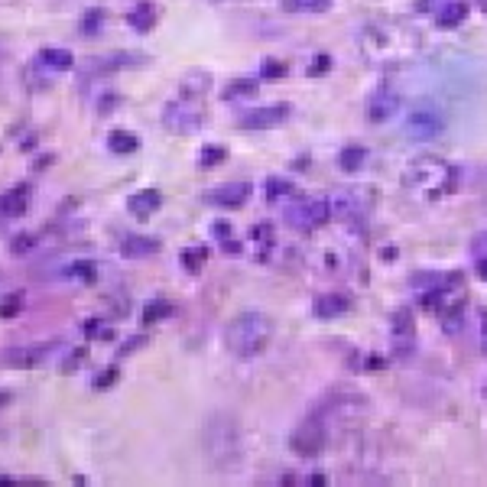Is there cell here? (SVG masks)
<instances>
[{
  "mask_svg": "<svg viewBox=\"0 0 487 487\" xmlns=\"http://www.w3.org/2000/svg\"><path fill=\"white\" fill-rule=\"evenodd\" d=\"M173 312H175L173 302L156 299V302H150V305L143 309V325H156V322H162V319H169Z\"/></svg>",
  "mask_w": 487,
  "mask_h": 487,
  "instance_id": "23",
  "label": "cell"
},
{
  "mask_svg": "<svg viewBox=\"0 0 487 487\" xmlns=\"http://www.w3.org/2000/svg\"><path fill=\"white\" fill-rule=\"evenodd\" d=\"M250 95H257V78H234V82H227L225 85V101H238V98H250Z\"/></svg>",
  "mask_w": 487,
  "mask_h": 487,
  "instance_id": "19",
  "label": "cell"
},
{
  "mask_svg": "<svg viewBox=\"0 0 487 487\" xmlns=\"http://www.w3.org/2000/svg\"><path fill=\"white\" fill-rule=\"evenodd\" d=\"M52 351H59V341H36V345H20V348L0 351V364L13 371H33L52 358Z\"/></svg>",
  "mask_w": 487,
  "mask_h": 487,
  "instance_id": "2",
  "label": "cell"
},
{
  "mask_svg": "<svg viewBox=\"0 0 487 487\" xmlns=\"http://www.w3.org/2000/svg\"><path fill=\"white\" fill-rule=\"evenodd\" d=\"M225 160H227V150L218 147V143L201 147V153H199V166H218V162H225Z\"/></svg>",
  "mask_w": 487,
  "mask_h": 487,
  "instance_id": "27",
  "label": "cell"
},
{
  "mask_svg": "<svg viewBox=\"0 0 487 487\" xmlns=\"http://www.w3.org/2000/svg\"><path fill=\"white\" fill-rule=\"evenodd\" d=\"M108 150L117 153V156H127V153H137L140 150V137L137 134H130V130H111L108 134Z\"/></svg>",
  "mask_w": 487,
  "mask_h": 487,
  "instance_id": "18",
  "label": "cell"
},
{
  "mask_svg": "<svg viewBox=\"0 0 487 487\" xmlns=\"http://www.w3.org/2000/svg\"><path fill=\"white\" fill-rule=\"evenodd\" d=\"M273 338V322L263 312H240L225 328V348L234 358H257Z\"/></svg>",
  "mask_w": 487,
  "mask_h": 487,
  "instance_id": "1",
  "label": "cell"
},
{
  "mask_svg": "<svg viewBox=\"0 0 487 487\" xmlns=\"http://www.w3.org/2000/svg\"><path fill=\"white\" fill-rule=\"evenodd\" d=\"M205 260H208V250L205 247H186L179 253V263L186 266L188 273H199L201 266H205Z\"/></svg>",
  "mask_w": 487,
  "mask_h": 487,
  "instance_id": "24",
  "label": "cell"
},
{
  "mask_svg": "<svg viewBox=\"0 0 487 487\" xmlns=\"http://www.w3.org/2000/svg\"><path fill=\"white\" fill-rule=\"evenodd\" d=\"M464 16H468V3H449V7L442 10V20H438V23H442V26H455V23H462Z\"/></svg>",
  "mask_w": 487,
  "mask_h": 487,
  "instance_id": "28",
  "label": "cell"
},
{
  "mask_svg": "<svg viewBox=\"0 0 487 487\" xmlns=\"http://www.w3.org/2000/svg\"><path fill=\"white\" fill-rule=\"evenodd\" d=\"M397 111H400V98H397V95H390V91H380V95H374V101H371L367 117H371L374 124H380V121H390Z\"/></svg>",
  "mask_w": 487,
  "mask_h": 487,
  "instance_id": "14",
  "label": "cell"
},
{
  "mask_svg": "<svg viewBox=\"0 0 487 487\" xmlns=\"http://www.w3.org/2000/svg\"><path fill=\"white\" fill-rule=\"evenodd\" d=\"M82 332H85V338L88 341H95V338H111L114 332H111V325L104 322V319H85V325H82Z\"/></svg>",
  "mask_w": 487,
  "mask_h": 487,
  "instance_id": "25",
  "label": "cell"
},
{
  "mask_svg": "<svg viewBox=\"0 0 487 487\" xmlns=\"http://www.w3.org/2000/svg\"><path fill=\"white\" fill-rule=\"evenodd\" d=\"M33 250H36V234H16V238L10 240V253H16V257L33 253Z\"/></svg>",
  "mask_w": 487,
  "mask_h": 487,
  "instance_id": "29",
  "label": "cell"
},
{
  "mask_svg": "<svg viewBox=\"0 0 487 487\" xmlns=\"http://www.w3.org/2000/svg\"><path fill=\"white\" fill-rule=\"evenodd\" d=\"M114 104H117V95H114V91H108V98H104V101L98 104V111H101V114H104V111H111Z\"/></svg>",
  "mask_w": 487,
  "mask_h": 487,
  "instance_id": "35",
  "label": "cell"
},
{
  "mask_svg": "<svg viewBox=\"0 0 487 487\" xmlns=\"http://www.w3.org/2000/svg\"><path fill=\"white\" fill-rule=\"evenodd\" d=\"M85 354H88L85 348H75V351H72V354H68V358L62 361V374H68V371H75L78 364L85 361Z\"/></svg>",
  "mask_w": 487,
  "mask_h": 487,
  "instance_id": "34",
  "label": "cell"
},
{
  "mask_svg": "<svg viewBox=\"0 0 487 487\" xmlns=\"http://www.w3.org/2000/svg\"><path fill=\"white\" fill-rule=\"evenodd\" d=\"M160 205H162V195L156 188H140V192H134L127 199V212L134 214V218H140V221H147L150 214L160 212Z\"/></svg>",
  "mask_w": 487,
  "mask_h": 487,
  "instance_id": "10",
  "label": "cell"
},
{
  "mask_svg": "<svg viewBox=\"0 0 487 487\" xmlns=\"http://www.w3.org/2000/svg\"><path fill=\"white\" fill-rule=\"evenodd\" d=\"M328 0H286V10H325Z\"/></svg>",
  "mask_w": 487,
  "mask_h": 487,
  "instance_id": "32",
  "label": "cell"
},
{
  "mask_svg": "<svg viewBox=\"0 0 487 487\" xmlns=\"http://www.w3.org/2000/svg\"><path fill=\"white\" fill-rule=\"evenodd\" d=\"M117 377H121V367H117V364H111V367H104L101 374H95V384H91V387H95V390H108V387H114V380H117Z\"/></svg>",
  "mask_w": 487,
  "mask_h": 487,
  "instance_id": "31",
  "label": "cell"
},
{
  "mask_svg": "<svg viewBox=\"0 0 487 487\" xmlns=\"http://www.w3.org/2000/svg\"><path fill=\"white\" fill-rule=\"evenodd\" d=\"M442 130H445V117L436 108H416L410 114V121H406V134L412 140H419V143H429V140L442 137Z\"/></svg>",
  "mask_w": 487,
  "mask_h": 487,
  "instance_id": "4",
  "label": "cell"
},
{
  "mask_svg": "<svg viewBox=\"0 0 487 487\" xmlns=\"http://www.w3.org/2000/svg\"><path fill=\"white\" fill-rule=\"evenodd\" d=\"M127 26L137 29V33H150L156 26V7L153 3H137L134 10L127 13Z\"/></svg>",
  "mask_w": 487,
  "mask_h": 487,
  "instance_id": "17",
  "label": "cell"
},
{
  "mask_svg": "<svg viewBox=\"0 0 487 487\" xmlns=\"http://www.w3.org/2000/svg\"><path fill=\"white\" fill-rule=\"evenodd\" d=\"M208 88H212V75H208V72H201V68H192V72H186L182 82H179V98L195 101L199 95H205Z\"/></svg>",
  "mask_w": 487,
  "mask_h": 487,
  "instance_id": "13",
  "label": "cell"
},
{
  "mask_svg": "<svg viewBox=\"0 0 487 487\" xmlns=\"http://www.w3.org/2000/svg\"><path fill=\"white\" fill-rule=\"evenodd\" d=\"M65 276H68V279H75V283L91 286V283H98L101 279V266L95 260H72L68 266H65Z\"/></svg>",
  "mask_w": 487,
  "mask_h": 487,
  "instance_id": "16",
  "label": "cell"
},
{
  "mask_svg": "<svg viewBox=\"0 0 487 487\" xmlns=\"http://www.w3.org/2000/svg\"><path fill=\"white\" fill-rule=\"evenodd\" d=\"M325 445V432L319 419H305V423L292 432V449L299 451V455H315V451Z\"/></svg>",
  "mask_w": 487,
  "mask_h": 487,
  "instance_id": "8",
  "label": "cell"
},
{
  "mask_svg": "<svg viewBox=\"0 0 487 487\" xmlns=\"http://www.w3.org/2000/svg\"><path fill=\"white\" fill-rule=\"evenodd\" d=\"M250 182H225V186H214L205 192V201L208 205H221V208H234V205H244L250 199Z\"/></svg>",
  "mask_w": 487,
  "mask_h": 487,
  "instance_id": "7",
  "label": "cell"
},
{
  "mask_svg": "<svg viewBox=\"0 0 487 487\" xmlns=\"http://www.w3.org/2000/svg\"><path fill=\"white\" fill-rule=\"evenodd\" d=\"M328 214H332V205L325 199H299L286 208V221L292 227H319L328 221Z\"/></svg>",
  "mask_w": 487,
  "mask_h": 487,
  "instance_id": "3",
  "label": "cell"
},
{
  "mask_svg": "<svg viewBox=\"0 0 487 487\" xmlns=\"http://www.w3.org/2000/svg\"><path fill=\"white\" fill-rule=\"evenodd\" d=\"M260 75L263 78H283V75H286V65L276 62V59H266V62H263V68H260Z\"/></svg>",
  "mask_w": 487,
  "mask_h": 487,
  "instance_id": "33",
  "label": "cell"
},
{
  "mask_svg": "<svg viewBox=\"0 0 487 487\" xmlns=\"http://www.w3.org/2000/svg\"><path fill=\"white\" fill-rule=\"evenodd\" d=\"M101 26H104V10H101V7H91V10H85V13H82V20H78L82 36H98Z\"/></svg>",
  "mask_w": 487,
  "mask_h": 487,
  "instance_id": "20",
  "label": "cell"
},
{
  "mask_svg": "<svg viewBox=\"0 0 487 487\" xmlns=\"http://www.w3.org/2000/svg\"><path fill=\"white\" fill-rule=\"evenodd\" d=\"M289 192H292V182H289V179H270V182H266V199L270 201H279L283 195H289Z\"/></svg>",
  "mask_w": 487,
  "mask_h": 487,
  "instance_id": "30",
  "label": "cell"
},
{
  "mask_svg": "<svg viewBox=\"0 0 487 487\" xmlns=\"http://www.w3.org/2000/svg\"><path fill=\"white\" fill-rule=\"evenodd\" d=\"M477 273L487 279V257H481V260H477Z\"/></svg>",
  "mask_w": 487,
  "mask_h": 487,
  "instance_id": "38",
  "label": "cell"
},
{
  "mask_svg": "<svg viewBox=\"0 0 487 487\" xmlns=\"http://www.w3.org/2000/svg\"><path fill=\"white\" fill-rule=\"evenodd\" d=\"M29 208V186H16L0 195V218H23Z\"/></svg>",
  "mask_w": 487,
  "mask_h": 487,
  "instance_id": "11",
  "label": "cell"
},
{
  "mask_svg": "<svg viewBox=\"0 0 487 487\" xmlns=\"http://www.w3.org/2000/svg\"><path fill=\"white\" fill-rule=\"evenodd\" d=\"M160 250V238H150V234H127L124 244H121V253L130 257V260H140V257H150Z\"/></svg>",
  "mask_w": 487,
  "mask_h": 487,
  "instance_id": "12",
  "label": "cell"
},
{
  "mask_svg": "<svg viewBox=\"0 0 487 487\" xmlns=\"http://www.w3.org/2000/svg\"><path fill=\"white\" fill-rule=\"evenodd\" d=\"M143 62H147L143 52H111V55L88 59V72H114V68H130V65H143Z\"/></svg>",
  "mask_w": 487,
  "mask_h": 487,
  "instance_id": "9",
  "label": "cell"
},
{
  "mask_svg": "<svg viewBox=\"0 0 487 487\" xmlns=\"http://www.w3.org/2000/svg\"><path fill=\"white\" fill-rule=\"evenodd\" d=\"M23 309H26L23 292H3V296H0V319H16Z\"/></svg>",
  "mask_w": 487,
  "mask_h": 487,
  "instance_id": "22",
  "label": "cell"
},
{
  "mask_svg": "<svg viewBox=\"0 0 487 487\" xmlns=\"http://www.w3.org/2000/svg\"><path fill=\"white\" fill-rule=\"evenodd\" d=\"M147 338H130V341H124V348H121V354H130V351H137L140 345H143Z\"/></svg>",
  "mask_w": 487,
  "mask_h": 487,
  "instance_id": "36",
  "label": "cell"
},
{
  "mask_svg": "<svg viewBox=\"0 0 487 487\" xmlns=\"http://www.w3.org/2000/svg\"><path fill=\"white\" fill-rule=\"evenodd\" d=\"M341 312H348V299L345 296H322L315 302V315H322V319H332V315H341Z\"/></svg>",
  "mask_w": 487,
  "mask_h": 487,
  "instance_id": "21",
  "label": "cell"
},
{
  "mask_svg": "<svg viewBox=\"0 0 487 487\" xmlns=\"http://www.w3.org/2000/svg\"><path fill=\"white\" fill-rule=\"evenodd\" d=\"M338 162H341V169H345V173H358V166L364 162V150L361 147H348V150H341Z\"/></svg>",
  "mask_w": 487,
  "mask_h": 487,
  "instance_id": "26",
  "label": "cell"
},
{
  "mask_svg": "<svg viewBox=\"0 0 487 487\" xmlns=\"http://www.w3.org/2000/svg\"><path fill=\"white\" fill-rule=\"evenodd\" d=\"M214 234H218V238L225 240L227 234H231V225H225V221H214Z\"/></svg>",
  "mask_w": 487,
  "mask_h": 487,
  "instance_id": "37",
  "label": "cell"
},
{
  "mask_svg": "<svg viewBox=\"0 0 487 487\" xmlns=\"http://www.w3.org/2000/svg\"><path fill=\"white\" fill-rule=\"evenodd\" d=\"M162 121L169 130H179V134H192V130H199L205 124V114H199L195 108H188L186 98L173 101V104H166V111H162Z\"/></svg>",
  "mask_w": 487,
  "mask_h": 487,
  "instance_id": "5",
  "label": "cell"
},
{
  "mask_svg": "<svg viewBox=\"0 0 487 487\" xmlns=\"http://www.w3.org/2000/svg\"><path fill=\"white\" fill-rule=\"evenodd\" d=\"M289 117V104H266V108H253L238 117L244 130H266V127H279Z\"/></svg>",
  "mask_w": 487,
  "mask_h": 487,
  "instance_id": "6",
  "label": "cell"
},
{
  "mask_svg": "<svg viewBox=\"0 0 487 487\" xmlns=\"http://www.w3.org/2000/svg\"><path fill=\"white\" fill-rule=\"evenodd\" d=\"M39 65H46V68H52V72H68L72 65H75V55L68 49H55V46H49V49H39Z\"/></svg>",
  "mask_w": 487,
  "mask_h": 487,
  "instance_id": "15",
  "label": "cell"
}]
</instances>
